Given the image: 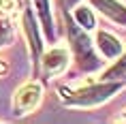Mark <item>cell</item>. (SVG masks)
<instances>
[{
  "mask_svg": "<svg viewBox=\"0 0 126 124\" xmlns=\"http://www.w3.org/2000/svg\"><path fill=\"white\" fill-rule=\"evenodd\" d=\"M120 81H105V84H94V86H86V88H79L75 92H66L62 90V98L66 105H75V107H92V105H98L107 98H111L115 92L122 90Z\"/></svg>",
  "mask_w": 126,
  "mask_h": 124,
  "instance_id": "cell-1",
  "label": "cell"
},
{
  "mask_svg": "<svg viewBox=\"0 0 126 124\" xmlns=\"http://www.w3.org/2000/svg\"><path fill=\"white\" fill-rule=\"evenodd\" d=\"M66 30H68V41H71V47L75 52V60H77V66H79L83 73L96 71L100 69L103 60L94 53L92 49V41L88 39V34L77 28V24L71 21V17H66Z\"/></svg>",
  "mask_w": 126,
  "mask_h": 124,
  "instance_id": "cell-2",
  "label": "cell"
},
{
  "mask_svg": "<svg viewBox=\"0 0 126 124\" xmlns=\"http://www.w3.org/2000/svg\"><path fill=\"white\" fill-rule=\"evenodd\" d=\"M41 84L39 81H30V84L21 86L19 90L15 92L13 105L19 113H28V111L36 109V105L41 103Z\"/></svg>",
  "mask_w": 126,
  "mask_h": 124,
  "instance_id": "cell-3",
  "label": "cell"
},
{
  "mask_svg": "<svg viewBox=\"0 0 126 124\" xmlns=\"http://www.w3.org/2000/svg\"><path fill=\"white\" fill-rule=\"evenodd\" d=\"M66 62H68L66 49H60V47L58 49H49L43 56V71H45V75H56V73L66 69Z\"/></svg>",
  "mask_w": 126,
  "mask_h": 124,
  "instance_id": "cell-4",
  "label": "cell"
},
{
  "mask_svg": "<svg viewBox=\"0 0 126 124\" xmlns=\"http://www.w3.org/2000/svg\"><path fill=\"white\" fill-rule=\"evenodd\" d=\"M92 4L98 9L100 13H105L109 19L126 26V7L120 4L118 0H92Z\"/></svg>",
  "mask_w": 126,
  "mask_h": 124,
  "instance_id": "cell-5",
  "label": "cell"
},
{
  "mask_svg": "<svg viewBox=\"0 0 126 124\" xmlns=\"http://www.w3.org/2000/svg\"><path fill=\"white\" fill-rule=\"evenodd\" d=\"M96 45L103 53H105V58H115L122 53V45H120V41L115 36H111L109 32H98L96 36Z\"/></svg>",
  "mask_w": 126,
  "mask_h": 124,
  "instance_id": "cell-6",
  "label": "cell"
},
{
  "mask_svg": "<svg viewBox=\"0 0 126 124\" xmlns=\"http://www.w3.org/2000/svg\"><path fill=\"white\" fill-rule=\"evenodd\" d=\"M24 28H26V32H28V39L32 41V43H30V45H32V60H34V62H39L41 43H39L36 26H34V19H32V15H30V11H26V13H24Z\"/></svg>",
  "mask_w": 126,
  "mask_h": 124,
  "instance_id": "cell-7",
  "label": "cell"
},
{
  "mask_svg": "<svg viewBox=\"0 0 126 124\" xmlns=\"http://www.w3.org/2000/svg\"><path fill=\"white\" fill-rule=\"evenodd\" d=\"M34 4H36V11L41 15L45 34L49 36V41H53V24H51V13H49V0H34Z\"/></svg>",
  "mask_w": 126,
  "mask_h": 124,
  "instance_id": "cell-8",
  "label": "cell"
},
{
  "mask_svg": "<svg viewBox=\"0 0 126 124\" xmlns=\"http://www.w3.org/2000/svg\"><path fill=\"white\" fill-rule=\"evenodd\" d=\"M75 19H77V26H83L86 30H92L94 28V15H92V11L88 7H79L77 11H75Z\"/></svg>",
  "mask_w": 126,
  "mask_h": 124,
  "instance_id": "cell-9",
  "label": "cell"
},
{
  "mask_svg": "<svg viewBox=\"0 0 126 124\" xmlns=\"http://www.w3.org/2000/svg\"><path fill=\"white\" fill-rule=\"evenodd\" d=\"M13 39V26L9 24V19L4 17V13H0V45H7Z\"/></svg>",
  "mask_w": 126,
  "mask_h": 124,
  "instance_id": "cell-10",
  "label": "cell"
},
{
  "mask_svg": "<svg viewBox=\"0 0 126 124\" xmlns=\"http://www.w3.org/2000/svg\"><path fill=\"white\" fill-rule=\"evenodd\" d=\"M118 77H126V56L122 60H118V64L111 66L105 73V81H111V79H118Z\"/></svg>",
  "mask_w": 126,
  "mask_h": 124,
  "instance_id": "cell-11",
  "label": "cell"
},
{
  "mask_svg": "<svg viewBox=\"0 0 126 124\" xmlns=\"http://www.w3.org/2000/svg\"><path fill=\"white\" fill-rule=\"evenodd\" d=\"M19 9V0H0V13L11 15Z\"/></svg>",
  "mask_w": 126,
  "mask_h": 124,
  "instance_id": "cell-12",
  "label": "cell"
},
{
  "mask_svg": "<svg viewBox=\"0 0 126 124\" xmlns=\"http://www.w3.org/2000/svg\"><path fill=\"white\" fill-rule=\"evenodd\" d=\"M7 73V66H4V62H0V75H4Z\"/></svg>",
  "mask_w": 126,
  "mask_h": 124,
  "instance_id": "cell-13",
  "label": "cell"
},
{
  "mask_svg": "<svg viewBox=\"0 0 126 124\" xmlns=\"http://www.w3.org/2000/svg\"><path fill=\"white\" fill-rule=\"evenodd\" d=\"M73 2H77V0H64V4H66V7H71Z\"/></svg>",
  "mask_w": 126,
  "mask_h": 124,
  "instance_id": "cell-14",
  "label": "cell"
}]
</instances>
